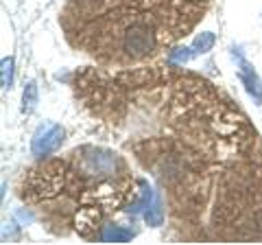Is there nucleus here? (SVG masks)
Here are the masks:
<instances>
[{
	"mask_svg": "<svg viewBox=\"0 0 262 245\" xmlns=\"http://www.w3.org/2000/svg\"><path fill=\"white\" fill-rule=\"evenodd\" d=\"M63 129L61 125H55V122H46V125H42L35 132V136H33V156H48V153L57 151L63 142Z\"/></svg>",
	"mask_w": 262,
	"mask_h": 245,
	"instance_id": "f257e3e1",
	"label": "nucleus"
},
{
	"mask_svg": "<svg viewBox=\"0 0 262 245\" xmlns=\"http://www.w3.org/2000/svg\"><path fill=\"white\" fill-rule=\"evenodd\" d=\"M234 57H236V62H238V79H241V84L245 86V90H247V94L256 101V105H262V81L258 77V72L253 70V66L245 59L241 53L234 51Z\"/></svg>",
	"mask_w": 262,
	"mask_h": 245,
	"instance_id": "f03ea898",
	"label": "nucleus"
},
{
	"mask_svg": "<svg viewBox=\"0 0 262 245\" xmlns=\"http://www.w3.org/2000/svg\"><path fill=\"white\" fill-rule=\"evenodd\" d=\"M101 239L105 243H127L134 239V230L122 228V226H105L101 232Z\"/></svg>",
	"mask_w": 262,
	"mask_h": 245,
	"instance_id": "7ed1b4c3",
	"label": "nucleus"
},
{
	"mask_svg": "<svg viewBox=\"0 0 262 245\" xmlns=\"http://www.w3.org/2000/svg\"><path fill=\"white\" fill-rule=\"evenodd\" d=\"M144 221L151 228H160L164 223V208H162V201H160L158 193L153 195V201L149 203V208L144 210Z\"/></svg>",
	"mask_w": 262,
	"mask_h": 245,
	"instance_id": "20e7f679",
	"label": "nucleus"
},
{
	"mask_svg": "<svg viewBox=\"0 0 262 245\" xmlns=\"http://www.w3.org/2000/svg\"><path fill=\"white\" fill-rule=\"evenodd\" d=\"M214 42H216L214 33H210V31H203V33H199V35L194 37V42H192V53H194V55H206L208 51H212Z\"/></svg>",
	"mask_w": 262,
	"mask_h": 245,
	"instance_id": "39448f33",
	"label": "nucleus"
},
{
	"mask_svg": "<svg viewBox=\"0 0 262 245\" xmlns=\"http://www.w3.org/2000/svg\"><path fill=\"white\" fill-rule=\"evenodd\" d=\"M22 110L31 114L33 110H35V105H37V84L35 81H29L27 88H24V94H22Z\"/></svg>",
	"mask_w": 262,
	"mask_h": 245,
	"instance_id": "423d86ee",
	"label": "nucleus"
},
{
	"mask_svg": "<svg viewBox=\"0 0 262 245\" xmlns=\"http://www.w3.org/2000/svg\"><path fill=\"white\" fill-rule=\"evenodd\" d=\"M11 77H13V59L5 57L3 59V68H0V81H3V90L11 88Z\"/></svg>",
	"mask_w": 262,
	"mask_h": 245,
	"instance_id": "0eeeda50",
	"label": "nucleus"
},
{
	"mask_svg": "<svg viewBox=\"0 0 262 245\" xmlns=\"http://www.w3.org/2000/svg\"><path fill=\"white\" fill-rule=\"evenodd\" d=\"M190 57H194V53H192V48H175V51H170V55H168V59L173 62V64H186Z\"/></svg>",
	"mask_w": 262,
	"mask_h": 245,
	"instance_id": "6e6552de",
	"label": "nucleus"
}]
</instances>
